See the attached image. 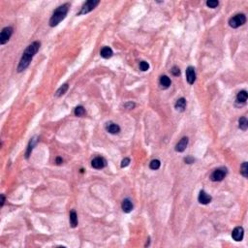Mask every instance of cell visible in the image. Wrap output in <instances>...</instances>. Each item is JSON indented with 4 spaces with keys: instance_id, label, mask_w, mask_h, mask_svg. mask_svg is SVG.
<instances>
[{
    "instance_id": "obj_1",
    "label": "cell",
    "mask_w": 248,
    "mask_h": 248,
    "mask_svg": "<svg viewBox=\"0 0 248 248\" xmlns=\"http://www.w3.org/2000/svg\"><path fill=\"white\" fill-rule=\"evenodd\" d=\"M41 46V43L40 42H33L32 44H30L26 49L24 50V53L22 54V56L20 60V63H19V66H18V72H22L24 71L26 68L29 66L32 58L34 57L37 54V52L39 50V48Z\"/></svg>"
},
{
    "instance_id": "obj_2",
    "label": "cell",
    "mask_w": 248,
    "mask_h": 248,
    "mask_svg": "<svg viewBox=\"0 0 248 248\" xmlns=\"http://www.w3.org/2000/svg\"><path fill=\"white\" fill-rule=\"evenodd\" d=\"M69 7H70V5L68 3H65L61 6H59L54 12L52 18H50V20H49V26L54 27L59 22L62 21L66 18L67 13H68V11H69Z\"/></svg>"
},
{
    "instance_id": "obj_3",
    "label": "cell",
    "mask_w": 248,
    "mask_h": 248,
    "mask_svg": "<svg viewBox=\"0 0 248 248\" xmlns=\"http://www.w3.org/2000/svg\"><path fill=\"white\" fill-rule=\"evenodd\" d=\"M246 22V16L244 14H237L234 16L233 18H231L229 21V25L232 28H237L241 26Z\"/></svg>"
},
{
    "instance_id": "obj_4",
    "label": "cell",
    "mask_w": 248,
    "mask_h": 248,
    "mask_svg": "<svg viewBox=\"0 0 248 248\" xmlns=\"http://www.w3.org/2000/svg\"><path fill=\"white\" fill-rule=\"evenodd\" d=\"M99 3H100L99 0H88V1H87L82 5V7L81 8V11L77 14V16L85 15V14L93 11Z\"/></svg>"
},
{
    "instance_id": "obj_5",
    "label": "cell",
    "mask_w": 248,
    "mask_h": 248,
    "mask_svg": "<svg viewBox=\"0 0 248 248\" xmlns=\"http://www.w3.org/2000/svg\"><path fill=\"white\" fill-rule=\"evenodd\" d=\"M227 175L226 168H218L213 171V173L210 175V179L212 181H221Z\"/></svg>"
},
{
    "instance_id": "obj_6",
    "label": "cell",
    "mask_w": 248,
    "mask_h": 248,
    "mask_svg": "<svg viewBox=\"0 0 248 248\" xmlns=\"http://www.w3.org/2000/svg\"><path fill=\"white\" fill-rule=\"evenodd\" d=\"M12 34H13V28L11 26L4 27L2 29L1 33H0V44L5 45L6 43L10 40Z\"/></svg>"
},
{
    "instance_id": "obj_7",
    "label": "cell",
    "mask_w": 248,
    "mask_h": 248,
    "mask_svg": "<svg viewBox=\"0 0 248 248\" xmlns=\"http://www.w3.org/2000/svg\"><path fill=\"white\" fill-rule=\"evenodd\" d=\"M106 165H107V161L103 157H95L91 161V166L94 169H97V170L105 168Z\"/></svg>"
},
{
    "instance_id": "obj_8",
    "label": "cell",
    "mask_w": 248,
    "mask_h": 248,
    "mask_svg": "<svg viewBox=\"0 0 248 248\" xmlns=\"http://www.w3.org/2000/svg\"><path fill=\"white\" fill-rule=\"evenodd\" d=\"M244 236V230L242 227H236L233 230L232 232V237L236 241H241Z\"/></svg>"
},
{
    "instance_id": "obj_9",
    "label": "cell",
    "mask_w": 248,
    "mask_h": 248,
    "mask_svg": "<svg viewBox=\"0 0 248 248\" xmlns=\"http://www.w3.org/2000/svg\"><path fill=\"white\" fill-rule=\"evenodd\" d=\"M186 80L189 84H193L196 81V72L193 66H189L186 69Z\"/></svg>"
},
{
    "instance_id": "obj_10",
    "label": "cell",
    "mask_w": 248,
    "mask_h": 248,
    "mask_svg": "<svg viewBox=\"0 0 248 248\" xmlns=\"http://www.w3.org/2000/svg\"><path fill=\"white\" fill-rule=\"evenodd\" d=\"M198 200H199V203L202 204H209L211 202L212 198H211V196L208 195L206 191L201 190L200 194H199V197H198Z\"/></svg>"
},
{
    "instance_id": "obj_11",
    "label": "cell",
    "mask_w": 248,
    "mask_h": 248,
    "mask_svg": "<svg viewBox=\"0 0 248 248\" xmlns=\"http://www.w3.org/2000/svg\"><path fill=\"white\" fill-rule=\"evenodd\" d=\"M188 142H189V140H188L187 137H183V138L176 143V145H175V151H177V152H183L186 149V147H187Z\"/></svg>"
},
{
    "instance_id": "obj_12",
    "label": "cell",
    "mask_w": 248,
    "mask_h": 248,
    "mask_svg": "<svg viewBox=\"0 0 248 248\" xmlns=\"http://www.w3.org/2000/svg\"><path fill=\"white\" fill-rule=\"evenodd\" d=\"M106 129L110 134H118L120 132V127L114 122H108L106 124Z\"/></svg>"
},
{
    "instance_id": "obj_13",
    "label": "cell",
    "mask_w": 248,
    "mask_h": 248,
    "mask_svg": "<svg viewBox=\"0 0 248 248\" xmlns=\"http://www.w3.org/2000/svg\"><path fill=\"white\" fill-rule=\"evenodd\" d=\"M121 208H122V210L125 212V213H129L133 210V204L132 202L129 200V199H124L122 201V204H121Z\"/></svg>"
},
{
    "instance_id": "obj_14",
    "label": "cell",
    "mask_w": 248,
    "mask_h": 248,
    "mask_svg": "<svg viewBox=\"0 0 248 248\" xmlns=\"http://www.w3.org/2000/svg\"><path fill=\"white\" fill-rule=\"evenodd\" d=\"M37 142H38V138H37V137H34V138H32L31 141L29 142V143H28V145H27L26 152H25V158H26V159L30 156L31 152H32L34 147H35V145H36Z\"/></svg>"
},
{
    "instance_id": "obj_15",
    "label": "cell",
    "mask_w": 248,
    "mask_h": 248,
    "mask_svg": "<svg viewBox=\"0 0 248 248\" xmlns=\"http://www.w3.org/2000/svg\"><path fill=\"white\" fill-rule=\"evenodd\" d=\"M114 53H113V49H110V47H104L102 48L101 50H100V55L105 58V59H108V58H110L113 56Z\"/></svg>"
},
{
    "instance_id": "obj_16",
    "label": "cell",
    "mask_w": 248,
    "mask_h": 248,
    "mask_svg": "<svg viewBox=\"0 0 248 248\" xmlns=\"http://www.w3.org/2000/svg\"><path fill=\"white\" fill-rule=\"evenodd\" d=\"M175 110H180V112H183L184 109L186 108V100H185L183 97L179 98V99L175 102Z\"/></svg>"
},
{
    "instance_id": "obj_17",
    "label": "cell",
    "mask_w": 248,
    "mask_h": 248,
    "mask_svg": "<svg viewBox=\"0 0 248 248\" xmlns=\"http://www.w3.org/2000/svg\"><path fill=\"white\" fill-rule=\"evenodd\" d=\"M247 92L245 90H241V91H239L237 93V95H236V102L237 103H242L244 104L245 102L247 101Z\"/></svg>"
},
{
    "instance_id": "obj_18",
    "label": "cell",
    "mask_w": 248,
    "mask_h": 248,
    "mask_svg": "<svg viewBox=\"0 0 248 248\" xmlns=\"http://www.w3.org/2000/svg\"><path fill=\"white\" fill-rule=\"evenodd\" d=\"M70 224L73 228H76L77 225H78V215H77V213L75 210H72L70 212Z\"/></svg>"
},
{
    "instance_id": "obj_19",
    "label": "cell",
    "mask_w": 248,
    "mask_h": 248,
    "mask_svg": "<svg viewBox=\"0 0 248 248\" xmlns=\"http://www.w3.org/2000/svg\"><path fill=\"white\" fill-rule=\"evenodd\" d=\"M160 84L162 85L163 87L165 88H168L170 85H171V80L168 76L164 75V76H161L160 77Z\"/></svg>"
},
{
    "instance_id": "obj_20",
    "label": "cell",
    "mask_w": 248,
    "mask_h": 248,
    "mask_svg": "<svg viewBox=\"0 0 248 248\" xmlns=\"http://www.w3.org/2000/svg\"><path fill=\"white\" fill-rule=\"evenodd\" d=\"M238 127L241 128V130H243V131H246L247 130V128H248V121H247L246 117L242 116V117L239 118V120H238Z\"/></svg>"
},
{
    "instance_id": "obj_21",
    "label": "cell",
    "mask_w": 248,
    "mask_h": 248,
    "mask_svg": "<svg viewBox=\"0 0 248 248\" xmlns=\"http://www.w3.org/2000/svg\"><path fill=\"white\" fill-rule=\"evenodd\" d=\"M68 87H69V85H68V83L63 84L62 87H59V88L57 89V91H56V93H55V96H56V97H60V96L64 95V94L66 93V91L68 90Z\"/></svg>"
},
{
    "instance_id": "obj_22",
    "label": "cell",
    "mask_w": 248,
    "mask_h": 248,
    "mask_svg": "<svg viewBox=\"0 0 248 248\" xmlns=\"http://www.w3.org/2000/svg\"><path fill=\"white\" fill-rule=\"evenodd\" d=\"M75 115L76 116H82L85 114V110L82 106H78L75 109Z\"/></svg>"
},
{
    "instance_id": "obj_23",
    "label": "cell",
    "mask_w": 248,
    "mask_h": 248,
    "mask_svg": "<svg viewBox=\"0 0 248 248\" xmlns=\"http://www.w3.org/2000/svg\"><path fill=\"white\" fill-rule=\"evenodd\" d=\"M160 165H161L160 161H159L158 159H154V160H152V161L150 162L149 167H150L151 170H158V169L160 168Z\"/></svg>"
},
{
    "instance_id": "obj_24",
    "label": "cell",
    "mask_w": 248,
    "mask_h": 248,
    "mask_svg": "<svg viewBox=\"0 0 248 248\" xmlns=\"http://www.w3.org/2000/svg\"><path fill=\"white\" fill-rule=\"evenodd\" d=\"M241 174L244 176H248V166H247V162H243V164L241 167Z\"/></svg>"
},
{
    "instance_id": "obj_25",
    "label": "cell",
    "mask_w": 248,
    "mask_h": 248,
    "mask_svg": "<svg viewBox=\"0 0 248 248\" xmlns=\"http://www.w3.org/2000/svg\"><path fill=\"white\" fill-rule=\"evenodd\" d=\"M140 69L143 72L147 71L149 69V64L147 61H141L140 62Z\"/></svg>"
},
{
    "instance_id": "obj_26",
    "label": "cell",
    "mask_w": 248,
    "mask_h": 248,
    "mask_svg": "<svg viewBox=\"0 0 248 248\" xmlns=\"http://www.w3.org/2000/svg\"><path fill=\"white\" fill-rule=\"evenodd\" d=\"M218 5H219V2L216 1V0H209V1L207 2V6L211 8V9H214Z\"/></svg>"
},
{
    "instance_id": "obj_27",
    "label": "cell",
    "mask_w": 248,
    "mask_h": 248,
    "mask_svg": "<svg viewBox=\"0 0 248 248\" xmlns=\"http://www.w3.org/2000/svg\"><path fill=\"white\" fill-rule=\"evenodd\" d=\"M171 72H172V74H173L174 76H175V77H177V76L180 75V69H179V68H178L177 66H174V67L172 68V70H171Z\"/></svg>"
},
{
    "instance_id": "obj_28",
    "label": "cell",
    "mask_w": 248,
    "mask_h": 248,
    "mask_svg": "<svg viewBox=\"0 0 248 248\" xmlns=\"http://www.w3.org/2000/svg\"><path fill=\"white\" fill-rule=\"evenodd\" d=\"M129 163H130V159L129 158H124L122 160V162H121V168L127 167L128 165H129Z\"/></svg>"
},
{
    "instance_id": "obj_29",
    "label": "cell",
    "mask_w": 248,
    "mask_h": 248,
    "mask_svg": "<svg viewBox=\"0 0 248 248\" xmlns=\"http://www.w3.org/2000/svg\"><path fill=\"white\" fill-rule=\"evenodd\" d=\"M184 161H185V163H186V164H192V163H194L195 159H194L193 157H191V156H188V157H186V158L184 159Z\"/></svg>"
},
{
    "instance_id": "obj_30",
    "label": "cell",
    "mask_w": 248,
    "mask_h": 248,
    "mask_svg": "<svg viewBox=\"0 0 248 248\" xmlns=\"http://www.w3.org/2000/svg\"><path fill=\"white\" fill-rule=\"evenodd\" d=\"M134 107H135V104H134V103H132V102H129V103H126V104L124 105V108H126V109H129V110L133 109Z\"/></svg>"
},
{
    "instance_id": "obj_31",
    "label": "cell",
    "mask_w": 248,
    "mask_h": 248,
    "mask_svg": "<svg viewBox=\"0 0 248 248\" xmlns=\"http://www.w3.org/2000/svg\"><path fill=\"white\" fill-rule=\"evenodd\" d=\"M55 162H56V164H57V165H60V164H62L63 159H62V158H60V157H57V158H56V160H55Z\"/></svg>"
},
{
    "instance_id": "obj_32",
    "label": "cell",
    "mask_w": 248,
    "mask_h": 248,
    "mask_svg": "<svg viewBox=\"0 0 248 248\" xmlns=\"http://www.w3.org/2000/svg\"><path fill=\"white\" fill-rule=\"evenodd\" d=\"M4 203H5V197L4 195H1V204H0V207H3L4 206Z\"/></svg>"
}]
</instances>
